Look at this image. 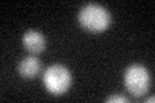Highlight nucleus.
<instances>
[{"instance_id": "obj_1", "label": "nucleus", "mask_w": 155, "mask_h": 103, "mask_svg": "<svg viewBox=\"0 0 155 103\" xmlns=\"http://www.w3.org/2000/svg\"><path fill=\"white\" fill-rule=\"evenodd\" d=\"M80 26L89 32H102L109 27L111 16L109 11L100 4L89 3L85 4L79 11L78 16Z\"/></svg>"}, {"instance_id": "obj_4", "label": "nucleus", "mask_w": 155, "mask_h": 103, "mask_svg": "<svg viewBox=\"0 0 155 103\" xmlns=\"http://www.w3.org/2000/svg\"><path fill=\"white\" fill-rule=\"evenodd\" d=\"M22 43H23V47L30 53H32V54H39L47 47V40L44 35L36 30H28L23 34Z\"/></svg>"}, {"instance_id": "obj_6", "label": "nucleus", "mask_w": 155, "mask_h": 103, "mask_svg": "<svg viewBox=\"0 0 155 103\" xmlns=\"http://www.w3.org/2000/svg\"><path fill=\"white\" fill-rule=\"evenodd\" d=\"M106 102H110V103H114V102H128V99L123 95H111V97H107L106 98Z\"/></svg>"}, {"instance_id": "obj_2", "label": "nucleus", "mask_w": 155, "mask_h": 103, "mask_svg": "<svg viewBox=\"0 0 155 103\" xmlns=\"http://www.w3.org/2000/svg\"><path fill=\"white\" fill-rule=\"evenodd\" d=\"M71 80L72 77L70 70L62 65H52L47 68L43 76L44 86L48 92L54 95H62L69 90Z\"/></svg>"}, {"instance_id": "obj_7", "label": "nucleus", "mask_w": 155, "mask_h": 103, "mask_svg": "<svg viewBox=\"0 0 155 103\" xmlns=\"http://www.w3.org/2000/svg\"><path fill=\"white\" fill-rule=\"evenodd\" d=\"M146 102H154V97H150V98H147Z\"/></svg>"}, {"instance_id": "obj_5", "label": "nucleus", "mask_w": 155, "mask_h": 103, "mask_svg": "<svg viewBox=\"0 0 155 103\" xmlns=\"http://www.w3.org/2000/svg\"><path fill=\"white\" fill-rule=\"evenodd\" d=\"M41 68V63L39 58L34 56H28L18 63V73L25 79H32L35 77Z\"/></svg>"}, {"instance_id": "obj_3", "label": "nucleus", "mask_w": 155, "mask_h": 103, "mask_svg": "<svg viewBox=\"0 0 155 103\" xmlns=\"http://www.w3.org/2000/svg\"><path fill=\"white\" fill-rule=\"evenodd\" d=\"M124 84L132 95L141 97L149 90L150 73L142 65H132L124 73Z\"/></svg>"}]
</instances>
